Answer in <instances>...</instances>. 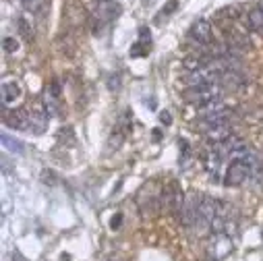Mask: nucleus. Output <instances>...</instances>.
<instances>
[{
    "label": "nucleus",
    "mask_w": 263,
    "mask_h": 261,
    "mask_svg": "<svg viewBox=\"0 0 263 261\" xmlns=\"http://www.w3.org/2000/svg\"><path fill=\"white\" fill-rule=\"evenodd\" d=\"M184 102L195 106V108H208L216 102L222 100V87L220 83H208V85H195V87H186L184 94H182Z\"/></svg>",
    "instance_id": "f257e3e1"
},
{
    "label": "nucleus",
    "mask_w": 263,
    "mask_h": 261,
    "mask_svg": "<svg viewBox=\"0 0 263 261\" xmlns=\"http://www.w3.org/2000/svg\"><path fill=\"white\" fill-rule=\"evenodd\" d=\"M234 120V112L230 108H218V110H212L208 114H201V120H199V126L203 128V133L208 130H214V128H222V126H230V122Z\"/></svg>",
    "instance_id": "f03ea898"
},
{
    "label": "nucleus",
    "mask_w": 263,
    "mask_h": 261,
    "mask_svg": "<svg viewBox=\"0 0 263 261\" xmlns=\"http://www.w3.org/2000/svg\"><path fill=\"white\" fill-rule=\"evenodd\" d=\"M208 253H210V259L224 261L232 253V240H230V236L228 234H214V243H212V247H208Z\"/></svg>",
    "instance_id": "7ed1b4c3"
},
{
    "label": "nucleus",
    "mask_w": 263,
    "mask_h": 261,
    "mask_svg": "<svg viewBox=\"0 0 263 261\" xmlns=\"http://www.w3.org/2000/svg\"><path fill=\"white\" fill-rule=\"evenodd\" d=\"M182 203H184V199H182V193L176 187V182L166 184L164 191H162V206L166 210H170V212H180L182 210Z\"/></svg>",
    "instance_id": "20e7f679"
},
{
    "label": "nucleus",
    "mask_w": 263,
    "mask_h": 261,
    "mask_svg": "<svg viewBox=\"0 0 263 261\" xmlns=\"http://www.w3.org/2000/svg\"><path fill=\"white\" fill-rule=\"evenodd\" d=\"M120 11L122 9L116 0H96V7H93V15L104 23L114 21L120 15Z\"/></svg>",
    "instance_id": "39448f33"
},
{
    "label": "nucleus",
    "mask_w": 263,
    "mask_h": 261,
    "mask_svg": "<svg viewBox=\"0 0 263 261\" xmlns=\"http://www.w3.org/2000/svg\"><path fill=\"white\" fill-rule=\"evenodd\" d=\"M191 40L197 44V46H210L212 44V25L210 21L205 19H197L189 31Z\"/></svg>",
    "instance_id": "423d86ee"
},
{
    "label": "nucleus",
    "mask_w": 263,
    "mask_h": 261,
    "mask_svg": "<svg viewBox=\"0 0 263 261\" xmlns=\"http://www.w3.org/2000/svg\"><path fill=\"white\" fill-rule=\"evenodd\" d=\"M5 122L13 128H19V130H25L29 133V110L25 108H19V110H5Z\"/></svg>",
    "instance_id": "0eeeda50"
},
{
    "label": "nucleus",
    "mask_w": 263,
    "mask_h": 261,
    "mask_svg": "<svg viewBox=\"0 0 263 261\" xmlns=\"http://www.w3.org/2000/svg\"><path fill=\"white\" fill-rule=\"evenodd\" d=\"M46 128H48V112L40 110V108L29 110V133L40 135Z\"/></svg>",
    "instance_id": "6e6552de"
},
{
    "label": "nucleus",
    "mask_w": 263,
    "mask_h": 261,
    "mask_svg": "<svg viewBox=\"0 0 263 261\" xmlns=\"http://www.w3.org/2000/svg\"><path fill=\"white\" fill-rule=\"evenodd\" d=\"M58 96H60V87H58V83H52L44 96V110L48 112V116H58V110H60Z\"/></svg>",
    "instance_id": "1a4fd4ad"
},
{
    "label": "nucleus",
    "mask_w": 263,
    "mask_h": 261,
    "mask_svg": "<svg viewBox=\"0 0 263 261\" xmlns=\"http://www.w3.org/2000/svg\"><path fill=\"white\" fill-rule=\"evenodd\" d=\"M0 94H3V104L9 106V104H15L21 98V87H19L17 81H5Z\"/></svg>",
    "instance_id": "9d476101"
},
{
    "label": "nucleus",
    "mask_w": 263,
    "mask_h": 261,
    "mask_svg": "<svg viewBox=\"0 0 263 261\" xmlns=\"http://www.w3.org/2000/svg\"><path fill=\"white\" fill-rule=\"evenodd\" d=\"M3 147L7 150V152H11V154H17V156H23L25 154V143L23 141H19V139H15L13 135H9V133H3Z\"/></svg>",
    "instance_id": "9b49d317"
},
{
    "label": "nucleus",
    "mask_w": 263,
    "mask_h": 261,
    "mask_svg": "<svg viewBox=\"0 0 263 261\" xmlns=\"http://www.w3.org/2000/svg\"><path fill=\"white\" fill-rule=\"evenodd\" d=\"M149 42H152L149 29L141 27V29H139V42L133 46V50H130V56H143V54H147V50L141 48V46H149Z\"/></svg>",
    "instance_id": "f8f14e48"
},
{
    "label": "nucleus",
    "mask_w": 263,
    "mask_h": 261,
    "mask_svg": "<svg viewBox=\"0 0 263 261\" xmlns=\"http://www.w3.org/2000/svg\"><path fill=\"white\" fill-rule=\"evenodd\" d=\"M247 21H249V27H251L253 31H257V33H261V35H263V7L253 9V11L249 13Z\"/></svg>",
    "instance_id": "ddd939ff"
},
{
    "label": "nucleus",
    "mask_w": 263,
    "mask_h": 261,
    "mask_svg": "<svg viewBox=\"0 0 263 261\" xmlns=\"http://www.w3.org/2000/svg\"><path fill=\"white\" fill-rule=\"evenodd\" d=\"M178 9V0H170V3H166L164 7H162V11H160V17H158V23H162V19H166V17H170L174 11Z\"/></svg>",
    "instance_id": "4468645a"
},
{
    "label": "nucleus",
    "mask_w": 263,
    "mask_h": 261,
    "mask_svg": "<svg viewBox=\"0 0 263 261\" xmlns=\"http://www.w3.org/2000/svg\"><path fill=\"white\" fill-rule=\"evenodd\" d=\"M46 7V0H23V9L29 13H40Z\"/></svg>",
    "instance_id": "2eb2a0df"
},
{
    "label": "nucleus",
    "mask_w": 263,
    "mask_h": 261,
    "mask_svg": "<svg viewBox=\"0 0 263 261\" xmlns=\"http://www.w3.org/2000/svg\"><path fill=\"white\" fill-rule=\"evenodd\" d=\"M3 48H5V52H17V48H19V44H17V40L15 38H5L3 40Z\"/></svg>",
    "instance_id": "dca6fc26"
},
{
    "label": "nucleus",
    "mask_w": 263,
    "mask_h": 261,
    "mask_svg": "<svg viewBox=\"0 0 263 261\" xmlns=\"http://www.w3.org/2000/svg\"><path fill=\"white\" fill-rule=\"evenodd\" d=\"M17 25H19V29H21V35H23L25 40H31V33H29L31 29H29L27 21H25V19H19V21H17Z\"/></svg>",
    "instance_id": "f3484780"
},
{
    "label": "nucleus",
    "mask_w": 263,
    "mask_h": 261,
    "mask_svg": "<svg viewBox=\"0 0 263 261\" xmlns=\"http://www.w3.org/2000/svg\"><path fill=\"white\" fill-rule=\"evenodd\" d=\"M160 120H162L164 124H170V122H172V118H170V114H168V112H162V114H160Z\"/></svg>",
    "instance_id": "a211bd4d"
},
{
    "label": "nucleus",
    "mask_w": 263,
    "mask_h": 261,
    "mask_svg": "<svg viewBox=\"0 0 263 261\" xmlns=\"http://www.w3.org/2000/svg\"><path fill=\"white\" fill-rule=\"evenodd\" d=\"M13 261H25V259H23V255H21L19 251H15V253H13Z\"/></svg>",
    "instance_id": "6ab92c4d"
},
{
    "label": "nucleus",
    "mask_w": 263,
    "mask_h": 261,
    "mask_svg": "<svg viewBox=\"0 0 263 261\" xmlns=\"http://www.w3.org/2000/svg\"><path fill=\"white\" fill-rule=\"evenodd\" d=\"M208 261H216V259H208Z\"/></svg>",
    "instance_id": "aec40b11"
}]
</instances>
